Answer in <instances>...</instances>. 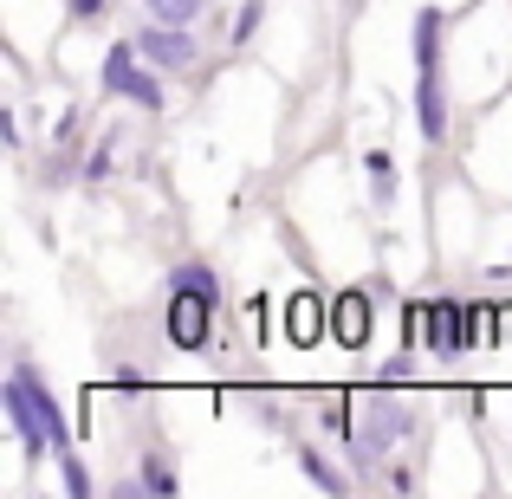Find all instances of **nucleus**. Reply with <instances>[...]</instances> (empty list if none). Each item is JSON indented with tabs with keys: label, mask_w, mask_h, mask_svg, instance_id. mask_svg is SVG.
Returning a JSON list of instances; mask_svg holds the SVG:
<instances>
[{
	"label": "nucleus",
	"mask_w": 512,
	"mask_h": 499,
	"mask_svg": "<svg viewBox=\"0 0 512 499\" xmlns=\"http://www.w3.org/2000/svg\"><path fill=\"white\" fill-rule=\"evenodd\" d=\"M98 85H104V98H124V104H137V111H163V104H169V91H163V78H156V65L143 72L137 39H117V46L104 52Z\"/></svg>",
	"instance_id": "obj_1"
},
{
	"label": "nucleus",
	"mask_w": 512,
	"mask_h": 499,
	"mask_svg": "<svg viewBox=\"0 0 512 499\" xmlns=\"http://www.w3.org/2000/svg\"><path fill=\"white\" fill-rule=\"evenodd\" d=\"M409 435H415V409H402V402H389V396H370L363 428H350V467L370 474V467L383 461L396 441H409Z\"/></svg>",
	"instance_id": "obj_2"
},
{
	"label": "nucleus",
	"mask_w": 512,
	"mask_h": 499,
	"mask_svg": "<svg viewBox=\"0 0 512 499\" xmlns=\"http://www.w3.org/2000/svg\"><path fill=\"white\" fill-rule=\"evenodd\" d=\"M214 312L221 305L214 299H201V292H182V286H169V312H163V331H169V344L175 350H208V337H214Z\"/></svg>",
	"instance_id": "obj_3"
},
{
	"label": "nucleus",
	"mask_w": 512,
	"mask_h": 499,
	"mask_svg": "<svg viewBox=\"0 0 512 499\" xmlns=\"http://www.w3.org/2000/svg\"><path fill=\"white\" fill-rule=\"evenodd\" d=\"M137 52L156 65V72H188L195 65V33L188 26H169V20H143V33H137Z\"/></svg>",
	"instance_id": "obj_4"
},
{
	"label": "nucleus",
	"mask_w": 512,
	"mask_h": 499,
	"mask_svg": "<svg viewBox=\"0 0 512 499\" xmlns=\"http://www.w3.org/2000/svg\"><path fill=\"white\" fill-rule=\"evenodd\" d=\"M0 409H7V422H13V435H20L26 461H39V454H52L46 428H39V415H33V396H26V383H20L13 370H7V383H0Z\"/></svg>",
	"instance_id": "obj_5"
},
{
	"label": "nucleus",
	"mask_w": 512,
	"mask_h": 499,
	"mask_svg": "<svg viewBox=\"0 0 512 499\" xmlns=\"http://www.w3.org/2000/svg\"><path fill=\"white\" fill-rule=\"evenodd\" d=\"M13 376H20V383H26V396H33V415H39V428H46V441H52V454H65V448H72V422H65V409H59V396H52V389H46V376H39L33 370V363H13Z\"/></svg>",
	"instance_id": "obj_6"
},
{
	"label": "nucleus",
	"mask_w": 512,
	"mask_h": 499,
	"mask_svg": "<svg viewBox=\"0 0 512 499\" xmlns=\"http://www.w3.org/2000/svg\"><path fill=\"white\" fill-rule=\"evenodd\" d=\"M370 331H376V299L370 292H344L338 305H331V344H344V350H363L370 344Z\"/></svg>",
	"instance_id": "obj_7"
},
{
	"label": "nucleus",
	"mask_w": 512,
	"mask_h": 499,
	"mask_svg": "<svg viewBox=\"0 0 512 499\" xmlns=\"http://www.w3.org/2000/svg\"><path fill=\"white\" fill-rule=\"evenodd\" d=\"M286 337H292L299 350L325 344V337H331V305H325V299H312V292H299V299L286 305Z\"/></svg>",
	"instance_id": "obj_8"
},
{
	"label": "nucleus",
	"mask_w": 512,
	"mask_h": 499,
	"mask_svg": "<svg viewBox=\"0 0 512 499\" xmlns=\"http://www.w3.org/2000/svg\"><path fill=\"white\" fill-rule=\"evenodd\" d=\"M299 467H305V480H312L318 493H350V480H344V474H338V467H331L318 448H299Z\"/></svg>",
	"instance_id": "obj_9"
},
{
	"label": "nucleus",
	"mask_w": 512,
	"mask_h": 499,
	"mask_svg": "<svg viewBox=\"0 0 512 499\" xmlns=\"http://www.w3.org/2000/svg\"><path fill=\"white\" fill-rule=\"evenodd\" d=\"M143 13H150V20H169V26H195L201 13H208V0H143Z\"/></svg>",
	"instance_id": "obj_10"
},
{
	"label": "nucleus",
	"mask_w": 512,
	"mask_h": 499,
	"mask_svg": "<svg viewBox=\"0 0 512 499\" xmlns=\"http://www.w3.org/2000/svg\"><path fill=\"white\" fill-rule=\"evenodd\" d=\"M363 169H370V182H376V208H389V201H396V163H389V150H370Z\"/></svg>",
	"instance_id": "obj_11"
},
{
	"label": "nucleus",
	"mask_w": 512,
	"mask_h": 499,
	"mask_svg": "<svg viewBox=\"0 0 512 499\" xmlns=\"http://www.w3.org/2000/svg\"><path fill=\"white\" fill-rule=\"evenodd\" d=\"M143 487H150L156 499H175V493H182V480H175V467L163 461V454H143Z\"/></svg>",
	"instance_id": "obj_12"
},
{
	"label": "nucleus",
	"mask_w": 512,
	"mask_h": 499,
	"mask_svg": "<svg viewBox=\"0 0 512 499\" xmlns=\"http://www.w3.org/2000/svg\"><path fill=\"white\" fill-rule=\"evenodd\" d=\"M59 480H65V493H72V499H91V493H98V487H91V467L78 461L72 448L59 454Z\"/></svg>",
	"instance_id": "obj_13"
},
{
	"label": "nucleus",
	"mask_w": 512,
	"mask_h": 499,
	"mask_svg": "<svg viewBox=\"0 0 512 499\" xmlns=\"http://www.w3.org/2000/svg\"><path fill=\"white\" fill-rule=\"evenodd\" d=\"M260 20H266V0H240V13H234V26H227V39H234V46H247V39L260 33Z\"/></svg>",
	"instance_id": "obj_14"
},
{
	"label": "nucleus",
	"mask_w": 512,
	"mask_h": 499,
	"mask_svg": "<svg viewBox=\"0 0 512 499\" xmlns=\"http://www.w3.org/2000/svg\"><path fill=\"white\" fill-rule=\"evenodd\" d=\"M422 344L448 357V312H441V299H435V305H422Z\"/></svg>",
	"instance_id": "obj_15"
},
{
	"label": "nucleus",
	"mask_w": 512,
	"mask_h": 499,
	"mask_svg": "<svg viewBox=\"0 0 512 499\" xmlns=\"http://www.w3.org/2000/svg\"><path fill=\"white\" fill-rule=\"evenodd\" d=\"M117 137H98V143H91V156H85V182H104V175H111L117 169Z\"/></svg>",
	"instance_id": "obj_16"
},
{
	"label": "nucleus",
	"mask_w": 512,
	"mask_h": 499,
	"mask_svg": "<svg viewBox=\"0 0 512 499\" xmlns=\"http://www.w3.org/2000/svg\"><path fill=\"white\" fill-rule=\"evenodd\" d=\"M72 175H85V163H65V156H52V163L39 169V182H46V188H65Z\"/></svg>",
	"instance_id": "obj_17"
},
{
	"label": "nucleus",
	"mask_w": 512,
	"mask_h": 499,
	"mask_svg": "<svg viewBox=\"0 0 512 499\" xmlns=\"http://www.w3.org/2000/svg\"><path fill=\"white\" fill-rule=\"evenodd\" d=\"M0 143H7V150H20V117H13V111H0Z\"/></svg>",
	"instance_id": "obj_18"
},
{
	"label": "nucleus",
	"mask_w": 512,
	"mask_h": 499,
	"mask_svg": "<svg viewBox=\"0 0 512 499\" xmlns=\"http://www.w3.org/2000/svg\"><path fill=\"white\" fill-rule=\"evenodd\" d=\"M104 7L111 0H72V20H104Z\"/></svg>",
	"instance_id": "obj_19"
},
{
	"label": "nucleus",
	"mask_w": 512,
	"mask_h": 499,
	"mask_svg": "<svg viewBox=\"0 0 512 499\" xmlns=\"http://www.w3.org/2000/svg\"><path fill=\"white\" fill-rule=\"evenodd\" d=\"M409 370H415V363H409V357H396V363L383 370V383H389V389H396V383H409Z\"/></svg>",
	"instance_id": "obj_20"
}]
</instances>
